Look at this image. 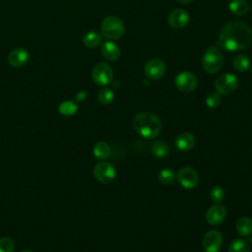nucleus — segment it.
<instances>
[{
  "mask_svg": "<svg viewBox=\"0 0 252 252\" xmlns=\"http://www.w3.org/2000/svg\"><path fill=\"white\" fill-rule=\"evenodd\" d=\"M236 231L242 236H248L252 233V220L248 217H242L236 221Z\"/></svg>",
  "mask_w": 252,
  "mask_h": 252,
  "instance_id": "nucleus-18",
  "label": "nucleus"
},
{
  "mask_svg": "<svg viewBox=\"0 0 252 252\" xmlns=\"http://www.w3.org/2000/svg\"><path fill=\"white\" fill-rule=\"evenodd\" d=\"M190 21V17L187 11L183 10V9H176L173 10L167 18V22L169 24L170 27L174 28V29H182L185 26H187V24Z\"/></svg>",
  "mask_w": 252,
  "mask_h": 252,
  "instance_id": "nucleus-13",
  "label": "nucleus"
},
{
  "mask_svg": "<svg viewBox=\"0 0 252 252\" xmlns=\"http://www.w3.org/2000/svg\"><path fill=\"white\" fill-rule=\"evenodd\" d=\"M114 98V93L111 89L109 88H102L99 92H98V94H97V99L98 101L103 104V105H107L109 103L112 102Z\"/></svg>",
  "mask_w": 252,
  "mask_h": 252,
  "instance_id": "nucleus-26",
  "label": "nucleus"
},
{
  "mask_svg": "<svg viewBox=\"0 0 252 252\" xmlns=\"http://www.w3.org/2000/svg\"><path fill=\"white\" fill-rule=\"evenodd\" d=\"M228 252H250V247L246 240L236 238L229 244Z\"/></svg>",
  "mask_w": 252,
  "mask_h": 252,
  "instance_id": "nucleus-24",
  "label": "nucleus"
},
{
  "mask_svg": "<svg viewBox=\"0 0 252 252\" xmlns=\"http://www.w3.org/2000/svg\"><path fill=\"white\" fill-rule=\"evenodd\" d=\"M226 217V209L220 204L212 206L206 214V220L211 225H218L221 223Z\"/></svg>",
  "mask_w": 252,
  "mask_h": 252,
  "instance_id": "nucleus-12",
  "label": "nucleus"
},
{
  "mask_svg": "<svg viewBox=\"0 0 252 252\" xmlns=\"http://www.w3.org/2000/svg\"><path fill=\"white\" fill-rule=\"evenodd\" d=\"M229 11L235 16H244L249 11V4L246 0H232L228 5Z\"/></svg>",
  "mask_w": 252,
  "mask_h": 252,
  "instance_id": "nucleus-17",
  "label": "nucleus"
},
{
  "mask_svg": "<svg viewBox=\"0 0 252 252\" xmlns=\"http://www.w3.org/2000/svg\"><path fill=\"white\" fill-rule=\"evenodd\" d=\"M176 175L174 171L170 168H164L158 173V180L164 185H171L175 181Z\"/></svg>",
  "mask_w": 252,
  "mask_h": 252,
  "instance_id": "nucleus-25",
  "label": "nucleus"
},
{
  "mask_svg": "<svg viewBox=\"0 0 252 252\" xmlns=\"http://www.w3.org/2000/svg\"><path fill=\"white\" fill-rule=\"evenodd\" d=\"M92 78L96 85L106 86L113 79L112 68L107 63L100 62L94 67L92 72Z\"/></svg>",
  "mask_w": 252,
  "mask_h": 252,
  "instance_id": "nucleus-6",
  "label": "nucleus"
},
{
  "mask_svg": "<svg viewBox=\"0 0 252 252\" xmlns=\"http://www.w3.org/2000/svg\"><path fill=\"white\" fill-rule=\"evenodd\" d=\"M21 252H32V251H30V250H24V251H21Z\"/></svg>",
  "mask_w": 252,
  "mask_h": 252,
  "instance_id": "nucleus-33",
  "label": "nucleus"
},
{
  "mask_svg": "<svg viewBox=\"0 0 252 252\" xmlns=\"http://www.w3.org/2000/svg\"><path fill=\"white\" fill-rule=\"evenodd\" d=\"M203 249L205 252H219L222 245V236L218 230L208 231L203 238Z\"/></svg>",
  "mask_w": 252,
  "mask_h": 252,
  "instance_id": "nucleus-9",
  "label": "nucleus"
},
{
  "mask_svg": "<svg viewBox=\"0 0 252 252\" xmlns=\"http://www.w3.org/2000/svg\"><path fill=\"white\" fill-rule=\"evenodd\" d=\"M176 1L179 2V3H181V4H188V3L192 2L193 0H176Z\"/></svg>",
  "mask_w": 252,
  "mask_h": 252,
  "instance_id": "nucleus-31",
  "label": "nucleus"
},
{
  "mask_svg": "<svg viewBox=\"0 0 252 252\" xmlns=\"http://www.w3.org/2000/svg\"><path fill=\"white\" fill-rule=\"evenodd\" d=\"M177 179L182 187L186 189H192L197 186L199 182V176L195 169L189 166L182 167L177 173Z\"/></svg>",
  "mask_w": 252,
  "mask_h": 252,
  "instance_id": "nucleus-10",
  "label": "nucleus"
},
{
  "mask_svg": "<svg viewBox=\"0 0 252 252\" xmlns=\"http://www.w3.org/2000/svg\"><path fill=\"white\" fill-rule=\"evenodd\" d=\"M195 145V138L190 133H181L175 139V146L181 151H189Z\"/></svg>",
  "mask_w": 252,
  "mask_h": 252,
  "instance_id": "nucleus-16",
  "label": "nucleus"
},
{
  "mask_svg": "<svg viewBox=\"0 0 252 252\" xmlns=\"http://www.w3.org/2000/svg\"><path fill=\"white\" fill-rule=\"evenodd\" d=\"M84 44L89 48H95L101 42V35L95 31H91L85 34L83 38Z\"/></svg>",
  "mask_w": 252,
  "mask_h": 252,
  "instance_id": "nucleus-19",
  "label": "nucleus"
},
{
  "mask_svg": "<svg viewBox=\"0 0 252 252\" xmlns=\"http://www.w3.org/2000/svg\"><path fill=\"white\" fill-rule=\"evenodd\" d=\"M252 44V29L242 21L227 22L220 31L218 45L228 51L246 49Z\"/></svg>",
  "mask_w": 252,
  "mask_h": 252,
  "instance_id": "nucleus-1",
  "label": "nucleus"
},
{
  "mask_svg": "<svg viewBox=\"0 0 252 252\" xmlns=\"http://www.w3.org/2000/svg\"><path fill=\"white\" fill-rule=\"evenodd\" d=\"M233 67L239 72H246L250 66L249 58L243 54L235 55L232 60Z\"/></svg>",
  "mask_w": 252,
  "mask_h": 252,
  "instance_id": "nucleus-22",
  "label": "nucleus"
},
{
  "mask_svg": "<svg viewBox=\"0 0 252 252\" xmlns=\"http://www.w3.org/2000/svg\"><path fill=\"white\" fill-rule=\"evenodd\" d=\"M221 98L219 93H211L206 97V104L210 108H216L220 104Z\"/></svg>",
  "mask_w": 252,
  "mask_h": 252,
  "instance_id": "nucleus-28",
  "label": "nucleus"
},
{
  "mask_svg": "<svg viewBox=\"0 0 252 252\" xmlns=\"http://www.w3.org/2000/svg\"><path fill=\"white\" fill-rule=\"evenodd\" d=\"M238 87V80L232 74H222L215 82V88L220 94H230Z\"/></svg>",
  "mask_w": 252,
  "mask_h": 252,
  "instance_id": "nucleus-5",
  "label": "nucleus"
},
{
  "mask_svg": "<svg viewBox=\"0 0 252 252\" xmlns=\"http://www.w3.org/2000/svg\"><path fill=\"white\" fill-rule=\"evenodd\" d=\"M223 64V57L217 46H210L202 57V65L206 72L215 74L219 72Z\"/></svg>",
  "mask_w": 252,
  "mask_h": 252,
  "instance_id": "nucleus-4",
  "label": "nucleus"
},
{
  "mask_svg": "<svg viewBox=\"0 0 252 252\" xmlns=\"http://www.w3.org/2000/svg\"><path fill=\"white\" fill-rule=\"evenodd\" d=\"M144 85H150V82H149V81H146V80H145V81H144Z\"/></svg>",
  "mask_w": 252,
  "mask_h": 252,
  "instance_id": "nucleus-32",
  "label": "nucleus"
},
{
  "mask_svg": "<svg viewBox=\"0 0 252 252\" xmlns=\"http://www.w3.org/2000/svg\"><path fill=\"white\" fill-rule=\"evenodd\" d=\"M101 33L107 39H118L124 33V24L117 16H107L101 23Z\"/></svg>",
  "mask_w": 252,
  "mask_h": 252,
  "instance_id": "nucleus-3",
  "label": "nucleus"
},
{
  "mask_svg": "<svg viewBox=\"0 0 252 252\" xmlns=\"http://www.w3.org/2000/svg\"><path fill=\"white\" fill-rule=\"evenodd\" d=\"M94 175L101 183H109L114 180L116 170L114 166L107 161H99L94 167Z\"/></svg>",
  "mask_w": 252,
  "mask_h": 252,
  "instance_id": "nucleus-7",
  "label": "nucleus"
},
{
  "mask_svg": "<svg viewBox=\"0 0 252 252\" xmlns=\"http://www.w3.org/2000/svg\"><path fill=\"white\" fill-rule=\"evenodd\" d=\"M133 127L141 136L152 139L160 133L162 124L156 114L152 112H140L133 119Z\"/></svg>",
  "mask_w": 252,
  "mask_h": 252,
  "instance_id": "nucleus-2",
  "label": "nucleus"
},
{
  "mask_svg": "<svg viewBox=\"0 0 252 252\" xmlns=\"http://www.w3.org/2000/svg\"><path fill=\"white\" fill-rule=\"evenodd\" d=\"M94 155L98 159H105L110 155L109 145L105 142H97L94 147Z\"/></svg>",
  "mask_w": 252,
  "mask_h": 252,
  "instance_id": "nucleus-20",
  "label": "nucleus"
},
{
  "mask_svg": "<svg viewBox=\"0 0 252 252\" xmlns=\"http://www.w3.org/2000/svg\"><path fill=\"white\" fill-rule=\"evenodd\" d=\"M15 243L10 237H0V252H13Z\"/></svg>",
  "mask_w": 252,
  "mask_h": 252,
  "instance_id": "nucleus-29",
  "label": "nucleus"
},
{
  "mask_svg": "<svg viewBox=\"0 0 252 252\" xmlns=\"http://www.w3.org/2000/svg\"><path fill=\"white\" fill-rule=\"evenodd\" d=\"M88 94L85 91H80L77 94H76V100L77 101H83L86 97H87Z\"/></svg>",
  "mask_w": 252,
  "mask_h": 252,
  "instance_id": "nucleus-30",
  "label": "nucleus"
},
{
  "mask_svg": "<svg viewBox=\"0 0 252 252\" xmlns=\"http://www.w3.org/2000/svg\"><path fill=\"white\" fill-rule=\"evenodd\" d=\"M101 54L108 61H115L120 57L121 50L114 42L105 41L101 45Z\"/></svg>",
  "mask_w": 252,
  "mask_h": 252,
  "instance_id": "nucleus-15",
  "label": "nucleus"
},
{
  "mask_svg": "<svg viewBox=\"0 0 252 252\" xmlns=\"http://www.w3.org/2000/svg\"><path fill=\"white\" fill-rule=\"evenodd\" d=\"M151 151L158 158H164V157L168 156V154L170 152L168 146L162 141L154 142V144L151 147Z\"/></svg>",
  "mask_w": 252,
  "mask_h": 252,
  "instance_id": "nucleus-21",
  "label": "nucleus"
},
{
  "mask_svg": "<svg viewBox=\"0 0 252 252\" xmlns=\"http://www.w3.org/2000/svg\"><path fill=\"white\" fill-rule=\"evenodd\" d=\"M210 198L214 203L220 204L224 198V191L222 190L221 187L215 186L212 188V190L210 192Z\"/></svg>",
  "mask_w": 252,
  "mask_h": 252,
  "instance_id": "nucleus-27",
  "label": "nucleus"
},
{
  "mask_svg": "<svg viewBox=\"0 0 252 252\" xmlns=\"http://www.w3.org/2000/svg\"><path fill=\"white\" fill-rule=\"evenodd\" d=\"M166 67L162 60L160 59H152L148 61L145 65L144 72L145 75L151 80H158L160 79L165 73Z\"/></svg>",
  "mask_w": 252,
  "mask_h": 252,
  "instance_id": "nucleus-11",
  "label": "nucleus"
},
{
  "mask_svg": "<svg viewBox=\"0 0 252 252\" xmlns=\"http://www.w3.org/2000/svg\"><path fill=\"white\" fill-rule=\"evenodd\" d=\"M30 59V53L26 48L19 47L13 49L7 57L8 63L13 67H21L25 65Z\"/></svg>",
  "mask_w": 252,
  "mask_h": 252,
  "instance_id": "nucleus-14",
  "label": "nucleus"
},
{
  "mask_svg": "<svg viewBox=\"0 0 252 252\" xmlns=\"http://www.w3.org/2000/svg\"><path fill=\"white\" fill-rule=\"evenodd\" d=\"M198 80L191 72H181L175 78V87L183 93H189L196 89Z\"/></svg>",
  "mask_w": 252,
  "mask_h": 252,
  "instance_id": "nucleus-8",
  "label": "nucleus"
},
{
  "mask_svg": "<svg viewBox=\"0 0 252 252\" xmlns=\"http://www.w3.org/2000/svg\"><path fill=\"white\" fill-rule=\"evenodd\" d=\"M58 110L61 114L65 115V116H71V115H74L77 112L78 105L75 101L66 100V101H63L59 104Z\"/></svg>",
  "mask_w": 252,
  "mask_h": 252,
  "instance_id": "nucleus-23",
  "label": "nucleus"
}]
</instances>
